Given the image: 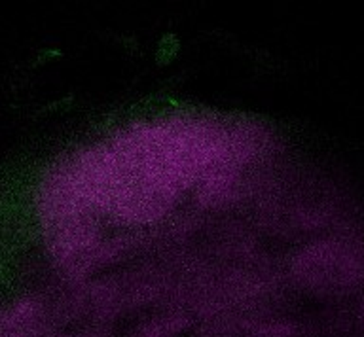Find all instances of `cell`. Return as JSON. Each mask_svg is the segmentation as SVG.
<instances>
[{"label": "cell", "mask_w": 364, "mask_h": 337, "mask_svg": "<svg viewBox=\"0 0 364 337\" xmlns=\"http://www.w3.org/2000/svg\"><path fill=\"white\" fill-rule=\"evenodd\" d=\"M290 277L317 296L347 297L364 292V235L358 229L323 233L290 258Z\"/></svg>", "instance_id": "7a4b0ae2"}, {"label": "cell", "mask_w": 364, "mask_h": 337, "mask_svg": "<svg viewBox=\"0 0 364 337\" xmlns=\"http://www.w3.org/2000/svg\"><path fill=\"white\" fill-rule=\"evenodd\" d=\"M272 137L250 121L176 116L125 127L48 172L38 199L124 226L169 216L184 192L218 171H247Z\"/></svg>", "instance_id": "6da1fadb"}, {"label": "cell", "mask_w": 364, "mask_h": 337, "mask_svg": "<svg viewBox=\"0 0 364 337\" xmlns=\"http://www.w3.org/2000/svg\"><path fill=\"white\" fill-rule=\"evenodd\" d=\"M186 319L181 314H165L159 319H154L150 324L142 326L141 337H176V333L184 330Z\"/></svg>", "instance_id": "3957f363"}]
</instances>
